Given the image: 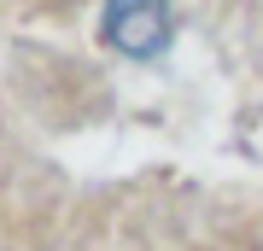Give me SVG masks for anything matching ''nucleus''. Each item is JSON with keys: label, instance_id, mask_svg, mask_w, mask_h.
I'll return each instance as SVG.
<instances>
[{"label": "nucleus", "instance_id": "f257e3e1", "mask_svg": "<svg viewBox=\"0 0 263 251\" xmlns=\"http://www.w3.org/2000/svg\"><path fill=\"white\" fill-rule=\"evenodd\" d=\"M105 41L129 59H152L164 53L170 35H176V12L170 0H105Z\"/></svg>", "mask_w": 263, "mask_h": 251}]
</instances>
